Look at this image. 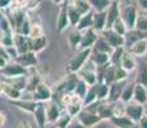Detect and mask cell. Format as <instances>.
Listing matches in <instances>:
<instances>
[{
    "label": "cell",
    "mask_w": 147,
    "mask_h": 128,
    "mask_svg": "<svg viewBox=\"0 0 147 128\" xmlns=\"http://www.w3.org/2000/svg\"><path fill=\"white\" fill-rule=\"evenodd\" d=\"M91 54H92V47L78 50L77 53H76V55L70 59L69 63L67 65L68 73H76V74H77L82 68L84 67V64L87 63V60L91 58Z\"/></svg>",
    "instance_id": "6da1fadb"
},
{
    "label": "cell",
    "mask_w": 147,
    "mask_h": 128,
    "mask_svg": "<svg viewBox=\"0 0 147 128\" xmlns=\"http://www.w3.org/2000/svg\"><path fill=\"white\" fill-rule=\"evenodd\" d=\"M1 73L8 78H16V77H21V76H28V68L23 67L19 63L14 62H8L7 65L4 68H1Z\"/></svg>",
    "instance_id": "7a4b0ae2"
},
{
    "label": "cell",
    "mask_w": 147,
    "mask_h": 128,
    "mask_svg": "<svg viewBox=\"0 0 147 128\" xmlns=\"http://www.w3.org/2000/svg\"><path fill=\"white\" fill-rule=\"evenodd\" d=\"M138 12L137 8L132 4H125L123 8L120 7V17L124 22H125L128 30H133L136 24V19H137Z\"/></svg>",
    "instance_id": "3957f363"
},
{
    "label": "cell",
    "mask_w": 147,
    "mask_h": 128,
    "mask_svg": "<svg viewBox=\"0 0 147 128\" xmlns=\"http://www.w3.org/2000/svg\"><path fill=\"white\" fill-rule=\"evenodd\" d=\"M100 33H101V36L109 42V45L113 47V49L125 46V37L119 35L118 32H115V31L111 30V28H105V30Z\"/></svg>",
    "instance_id": "277c9868"
},
{
    "label": "cell",
    "mask_w": 147,
    "mask_h": 128,
    "mask_svg": "<svg viewBox=\"0 0 147 128\" xmlns=\"http://www.w3.org/2000/svg\"><path fill=\"white\" fill-rule=\"evenodd\" d=\"M32 99L38 102H47L50 100H53V90L47 86L45 82L37 85L35 90L32 92Z\"/></svg>",
    "instance_id": "5b68a950"
},
{
    "label": "cell",
    "mask_w": 147,
    "mask_h": 128,
    "mask_svg": "<svg viewBox=\"0 0 147 128\" xmlns=\"http://www.w3.org/2000/svg\"><path fill=\"white\" fill-rule=\"evenodd\" d=\"M77 118H78V121H80L86 128L94 127V126H96L97 123H100V122L102 121V119H101V116L98 115L97 113L90 112V110L84 109V108L81 110V113L77 115Z\"/></svg>",
    "instance_id": "8992f818"
},
{
    "label": "cell",
    "mask_w": 147,
    "mask_h": 128,
    "mask_svg": "<svg viewBox=\"0 0 147 128\" xmlns=\"http://www.w3.org/2000/svg\"><path fill=\"white\" fill-rule=\"evenodd\" d=\"M97 39H98V32L94 27L84 30L83 32H82V40H81V44H80L78 50L80 49H88V47L95 46Z\"/></svg>",
    "instance_id": "52a82bcc"
},
{
    "label": "cell",
    "mask_w": 147,
    "mask_h": 128,
    "mask_svg": "<svg viewBox=\"0 0 147 128\" xmlns=\"http://www.w3.org/2000/svg\"><path fill=\"white\" fill-rule=\"evenodd\" d=\"M70 26L69 17H68V4H60V9L58 13V18H56V31L59 33L64 32L68 27Z\"/></svg>",
    "instance_id": "ba28073f"
},
{
    "label": "cell",
    "mask_w": 147,
    "mask_h": 128,
    "mask_svg": "<svg viewBox=\"0 0 147 128\" xmlns=\"http://www.w3.org/2000/svg\"><path fill=\"white\" fill-rule=\"evenodd\" d=\"M125 114L129 116L133 122L138 123L141 118L145 115V108L142 104H138V102H128L125 105Z\"/></svg>",
    "instance_id": "9c48e42d"
},
{
    "label": "cell",
    "mask_w": 147,
    "mask_h": 128,
    "mask_svg": "<svg viewBox=\"0 0 147 128\" xmlns=\"http://www.w3.org/2000/svg\"><path fill=\"white\" fill-rule=\"evenodd\" d=\"M120 4L121 3L113 1L106 9V28H111L113 23L120 17Z\"/></svg>",
    "instance_id": "30bf717a"
},
{
    "label": "cell",
    "mask_w": 147,
    "mask_h": 128,
    "mask_svg": "<svg viewBox=\"0 0 147 128\" xmlns=\"http://www.w3.org/2000/svg\"><path fill=\"white\" fill-rule=\"evenodd\" d=\"M31 39L30 36H24L21 33H14V46L19 54L31 51Z\"/></svg>",
    "instance_id": "8fae6325"
},
{
    "label": "cell",
    "mask_w": 147,
    "mask_h": 128,
    "mask_svg": "<svg viewBox=\"0 0 147 128\" xmlns=\"http://www.w3.org/2000/svg\"><path fill=\"white\" fill-rule=\"evenodd\" d=\"M119 65L123 67L128 73H131L137 68V59H136V56L129 50H124Z\"/></svg>",
    "instance_id": "7c38bea8"
},
{
    "label": "cell",
    "mask_w": 147,
    "mask_h": 128,
    "mask_svg": "<svg viewBox=\"0 0 147 128\" xmlns=\"http://www.w3.org/2000/svg\"><path fill=\"white\" fill-rule=\"evenodd\" d=\"M14 60L26 68H32L37 64V56H36V53H33V51H26V53L19 54Z\"/></svg>",
    "instance_id": "4fadbf2b"
},
{
    "label": "cell",
    "mask_w": 147,
    "mask_h": 128,
    "mask_svg": "<svg viewBox=\"0 0 147 128\" xmlns=\"http://www.w3.org/2000/svg\"><path fill=\"white\" fill-rule=\"evenodd\" d=\"M33 116L36 119V123L38 124L40 128H45L47 123V115H46V102H38L36 106Z\"/></svg>",
    "instance_id": "5bb4252c"
},
{
    "label": "cell",
    "mask_w": 147,
    "mask_h": 128,
    "mask_svg": "<svg viewBox=\"0 0 147 128\" xmlns=\"http://www.w3.org/2000/svg\"><path fill=\"white\" fill-rule=\"evenodd\" d=\"M111 122L113 126H115L117 128H132L134 127L136 122H133L131 118H129L127 114H121V115H115V116H111L109 119Z\"/></svg>",
    "instance_id": "9a60e30c"
},
{
    "label": "cell",
    "mask_w": 147,
    "mask_h": 128,
    "mask_svg": "<svg viewBox=\"0 0 147 128\" xmlns=\"http://www.w3.org/2000/svg\"><path fill=\"white\" fill-rule=\"evenodd\" d=\"M14 106H17L18 109L23 110V112H27V113H31V114H33V112H35L36 106H37L38 101L33 100V99H30V100H24V99H18V100H13L10 101Z\"/></svg>",
    "instance_id": "2e32d148"
},
{
    "label": "cell",
    "mask_w": 147,
    "mask_h": 128,
    "mask_svg": "<svg viewBox=\"0 0 147 128\" xmlns=\"http://www.w3.org/2000/svg\"><path fill=\"white\" fill-rule=\"evenodd\" d=\"M129 51L137 56H145L147 54V39H138L129 46Z\"/></svg>",
    "instance_id": "e0dca14e"
},
{
    "label": "cell",
    "mask_w": 147,
    "mask_h": 128,
    "mask_svg": "<svg viewBox=\"0 0 147 128\" xmlns=\"http://www.w3.org/2000/svg\"><path fill=\"white\" fill-rule=\"evenodd\" d=\"M124 87L121 86V82H114V83L109 85V95H107L106 100L113 104V102H117L120 100L121 92H123Z\"/></svg>",
    "instance_id": "ac0fdd59"
},
{
    "label": "cell",
    "mask_w": 147,
    "mask_h": 128,
    "mask_svg": "<svg viewBox=\"0 0 147 128\" xmlns=\"http://www.w3.org/2000/svg\"><path fill=\"white\" fill-rule=\"evenodd\" d=\"M61 114V110L59 108V105L55 101L50 100L46 102V115H47V122L55 123V121L59 118V115Z\"/></svg>",
    "instance_id": "d6986e66"
},
{
    "label": "cell",
    "mask_w": 147,
    "mask_h": 128,
    "mask_svg": "<svg viewBox=\"0 0 147 128\" xmlns=\"http://www.w3.org/2000/svg\"><path fill=\"white\" fill-rule=\"evenodd\" d=\"M3 93H4L10 101L22 99V91L16 89L10 82H4V83H3Z\"/></svg>",
    "instance_id": "ffe728a7"
},
{
    "label": "cell",
    "mask_w": 147,
    "mask_h": 128,
    "mask_svg": "<svg viewBox=\"0 0 147 128\" xmlns=\"http://www.w3.org/2000/svg\"><path fill=\"white\" fill-rule=\"evenodd\" d=\"M133 101L138 104L145 105L147 102V87L141 83L134 82V92H133Z\"/></svg>",
    "instance_id": "44dd1931"
},
{
    "label": "cell",
    "mask_w": 147,
    "mask_h": 128,
    "mask_svg": "<svg viewBox=\"0 0 147 128\" xmlns=\"http://www.w3.org/2000/svg\"><path fill=\"white\" fill-rule=\"evenodd\" d=\"M77 74H78L80 78L83 79L88 86H94V85L97 83V74H96V69L92 70V69H83V68H82Z\"/></svg>",
    "instance_id": "7402d4cb"
},
{
    "label": "cell",
    "mask_w": 147,
    "mask_h": 128,
    "mask_svg": "<svg viewBox=\"0 0 147 128\" xmlns=\"http://www.w3.org/2000/svg\"><path fill=\"white\" fill-rule=\"evenodd\" d=\"M92 27L98 33L106 28V12H95L94 13V26Z\"/></svg>",
    "instance_id": "603a6c76"
},
{
    "label": "cell",
    "mask_w": 147,
    "mask_h": 128,
    "mask_svg": "<svg viewBox=\"0 0 147 128\" xmlns=\"http://www.w3.org/2000/svg\"><path fill=\"white\" fill-rule=\"evenodd\" d=\"M110 55L109 53H104V51H97L94 50V53L91 54V60L94 62L96 65H105L110 63Z\"/></svg>",
    "instance_id": "cb8c5ba5"
},
{
    "label": "cell",
    "mask_w": 147,
    "mask_h": 128,
    "mask_svg": "<svg viewBox=\"0 0 147 128\" xmlns=\"http://www.w3.org/2000/svg\"><path fill=\"white\" fill-rule=\"evenodd\" d=\"M94 13L95 12H90L87 14H83L81 18V21L78 22V24L76 26V28H77L78 31H82L83 32L84 30H87V28H91L92 26H94Z\"/></svg>",
    "instance_id": "d4e9b609"
},
{
    "label": "cell",
    "mask_w": 147,
    "mask_h": 128,
    "mask_svg": "<svg viewBox=\"0 0 147 128\" xmlns=\"http://www.w3.org/2000/svg\"><path fill=\"white\" fill-rule=\"evenodd\" d=\"M46 46H47V37L45 35L31 40V51H33L36 54L42 51Z\"/></svg>",
    "instance_id": "484cf974"
},
{
    "label": "cell",
    "mask_w": 147,
    "mask_h": 128,
    "mask_svg": "<svg viewBox=\"0 0 147 128\" xmlns=\"http://www.w3.org/2000/svg\"><path fill=\"white\" fill-rule=\"evenodd\" d=\"M136 83H141L147 87V62L140 64L138 72L136 74Z\"/></svg>",
    "instance_id": "4316f807"
},
{
    "label": "cell",
    "mask_w": 147,
    "mask_h": 128,
    "mask_svg": "<svg viewBox=\"0 0 147 128\" xmlns=\"http://www.w3.org/2000/svg\"><path fill=\"white\" fill-rule=\"evenodd\" d=\"M94 12H106L113 0H88Z\"/></svg>",
    "instance_id": "83f0119b"
},
{
    "label": "cell",
    "mask_w": 147,
    "mask_h": 128,
    "mask_svg": "<svg viewBox=\"0 0 147 128\" xmlns=\"http://www.w3.org/2000/svg\"><path fill=\"white\" fill-rule=\"evenodd\" d=\"M88 87H90L88 85H87L82 78L78 77V81H77V83H76V87H74V90H73V93H76L78 98L83 100L84 96H86V93H87V91H88Z\"/></svg>",
    "instance_id": "f1b7e54d"
},
{
    "label": "cell",
    "mask_w": 147,
    "mask_h": 128,
    "mask_svg": "<svg viewBox=\"0 0 147 128\" xmlns=\"http://www.w3.org/2000/svg\"><path fill=\"white\" fill-rule=\"evenodd\" d=\"M68 17H69V22H70V26L76 27L78 24V22L81 21L82 18V14L78 12L77 9L74 8L73 4H68Z\"/></svg>",
    "instance_id": "f546056e"
},
{
    "label": "cell",
    "mask_w": 147,
    "mask_h": 128,
    "mask_svg": "<svg viewBox=\"0 0 147 128\" xmlns=\"http://www.w3.org/2000/svg\"><path fill=\"white\" fill-rule=\"evenodd\" d=\"M72 4L74 5V8L82 14V16L90 13L92 10V7H91L88 0H73Z\"/></svg>",
    "instance_id": "4dcf8cb0"
},
{
    "label": "cell",
    "mask_w": 147,
    "mask_h": 128,
    "mask_svg": "<svg viewBox=\"0 0 147 128\" xmlns=\"http://www.w3.org/2000/svg\"><path fill=\"white\" fill-rule=\"evenodd\" d=\"M133 92H134V83H128L127 86H124L123 92L120 96V101L124 104H128L133 100Z\"/></svg>",
    "instance_id": "1f68e13d"
},
{
    "label": "cell",
    "mask_w": 147,
    "mask_h": 128,
    "mask_svg": "<svg viewBox=\"0 0 147 128\" xmlns=\"http://www.w3.org/2000/svg\"><path fill=\"white\" fill-rule=\"evenodd\" d=\"M81 40H82V31H78L77 28H76L74 31H72V32L69 33V36H68V41H69V44H70V46H72L73 50L80 47Z\"/></svg>",
    "instance_id": "d6a6232c"
},
{
    "label": "cell",
    "mask_w": 147,
    "mask_h": 128,
    "mask_svg": "<svg viewBox=\"0 0 147 128\" xmlns=\"http://www.w3.org/2000/svg\"><path fill=\"white\" fill-rule=\"evenodd\" d=\"M72 121H73V116L65 110V112H61L59 118L55 121V126L56 128H67Z\"/></svg>",
    "instance_id": "836d02e7"
},
{
    "label": "cell",
    "mask_w": 147,
    "mask_h": 128,
    "mask_svg": "<svg viewBox=\"0 0 147 128\" xmlns=\"http://www.w3.org/2000/svg\"><path fill=\"white\" fill-rule=\"evenodd\" d=\"M97 101V91H96V86H90L88 91H87L86 96L83 99V108L87 106V105H91L92 102Z\"/></svg>",
    "instance_id": "e575fe53"
},
{
    "label": "cell",
    "mask_w": 147,
    "mask_h": 128,
    "mask_svg": "<svg viewBox=\"0 0 147 128\" xmlns=\"http://www.w3.org/2000/svg\"><path fill=\"white\" fill-rule=\"evenodd\" d=\"M95 86L97 91V100H106L109 95V85L105 82H97Z\"/></svg>",
    "instance_id": "d590c367"
},
{
    "label": "cell",
    "mask_w": 147,
    "mask_h": 128,
    "mask_svg": "<svg viewBox=\"0 0 147 128\" xmlns=\"http://www.w3.org/2000/svg\"><path fill=\"white\" fill-rule=\"evenodd\" d=\"M134 30H137L138 32L147 33V16H145V14H140V13H138L137 19H136Z\"/></svg>",
    "instance_id": "8d00e7d4"
},
{
    "label": "cell",
    "mask_w": 147,
    "mask_h": 128,
    "mask_svg": "<svg viewBox=\"0 0 147 128\" xmlns=\"http://www.w3.org/2000/svg\"><path fill=\"white\" fill-rule=\"evenodd\" d=\"M31 27H32V23H31L28 16H26V18L22 21V23L19 24V27L14 31V33H21V35H24V36H30Z\"/></svg>",
    "instance_id": "74e56055"
},
{
    "label": "cell",
    "mask_w": 147,
    "mask_h": 128,
    "mask_svg": "<svg viewBox=\"0 0 147 128\" xmlns=\"http://www.w3.org/2000/svg\"><path fill=\"white\" fill-rule=\"evenodd\" d=\"M111 30H114L115 32H118V33H119V35H121V36H125L127 32L129 31L128 27H127V24H125V22L121 19V17H119V18H118L117 21L113 23Z\"/></svg>",
    "instance_id": "f35d334b"
},
{
    "label": "cell",
    "mask_w": 147,
    "mask_h": 128,
    "mask_svg": "<svg viewBox=\"0 0 147 128\" xmlns=\"http://www.w3.org/2000/svg\"><path fill=\"white\" fill-rule=\"evenodd\" d=\"M95 50H97V51H104V53L111 54L114 49H113V47L109 45V42H107L106 40L102 37V36H101V37H98L97 41H96V44H95Z\"/></svg>",
    "instance_id": "ab89813d"
},
{
    "label": "cell",
    "mask_w": 147,
    "mask_h": 128,
    "mask_svg": "<svg viewBox=\"0 0 147 128\" xmlns=\"http://www.w3.org/2000/svg\"><path fill=\"white\" fill-rule=\"evenodd\" d=\"M41 78L40 76L37 74V73H35V74H31V76H27V91H31V92H33V90L37 87L38 83H41Z\"/></svg>",
    "instance_id": "60d3db41"
},
{
    "label": "cell",
    "mask_w": 147,
    "mask_h": 128,
    "mask_svg": "<svg viewBox=\"0 0 147 128\" xmlns=\"http://www.w3.org/2000/svg\"><path fill=\"white\" fill-rule=\"evenodd\" d=\"M10 83L13 85L16 89L21 90L23 92L27 89V76H21V77H16V78H10Z\"/></svg>",
    "instance_id": "b9f144b4"
},
{
    "label": "cell",
    "mask_w": 147,
    "mask_h": 128,
    "mask_svg": "<svg viewBox=\"0 0 147 128\" xmlns=\"http://www.w3.org/2000/svg\"><path fill=\"white\" fill-rule=\"evenodd\" d=\"M128 77V72L124 69L123 67H120L119 64L115 65V70H114V78L115 82H123L124 79Z\"/></svg>",
    "instance_id": "7bdbcfd3"
},
{
    "label": "cell",
    "mask_w": 147,
    "mask_h": 128,
    "mask_svg": "<svg viewBox=\"0 0 147 128\" xmlns=\"http://www.w3.org/2000/svg\"><path fill=\"white\" fill-rule=\"evenodd\" d=\"M124 47H117V49L113 50L111 55H110V63L114 64V65H118L120 63V59H121V55L124 53Z\"/></svg>",
    "instance_id": "ee69618b"
},
{
    "label": "cell",
    "mask_w": 147,
    "mask_h": 128,
    "mask_svg": "<svg viewBox=\"0 0 147 128\" xmlns=\"http://www.w3.org/2000/svg\"><path fill=\"white\" fill-rule=\"evenodd\" d=\"M40 36H44V30H42L41 24L32 23V27H31L30 31V37L35 39V37H40Z\"/></svg>",
    "instance_id": "f6af8a7d"
},
{
    "label": "cell",
    "mask_w": 147,
    "mask_h": 128,
    "mask_svg": "<svg viewBox=\"0 0 147 128\" xmlns=\"http://www.w3.org/2000/svg\"><path fill=\"white\" fill-rule=\"evenodd\" d=\"M0 56H3V58L10 60V56H9V54H8V51H7V47H5L1 42H0Z\"/></svg>",
    "instance_id": "bcb514c9"
},
{
    "label": "cell",
    "mask_w": 147,
    "mask_h": 128,
    "mask_svg": "<svg viewBox=\"0 0 147 128\" xmlns=\"http://www.w3.org/2000/svg\"><path fill=\"white\" fill-rule=\"evenodd\" d=\"M138 128H147V114H145L137 123Z\"/></svg>",
    "instance_id": "7dc6e473"
},
{
    "label": "cell",
    "mask_w": 147,
    "mask_h": 128,
    "mask_svg": "<svg viewBox=\"0 0 147 128\" xmlns=\"http://www.w3.org/2000/svg\"><path fill=\"white\" fill-rule=\"evenodd\" d=\"M67 128H86V127H84L80 121H72Z\"/></svg>",
    "instance_id": "c3c4849f"
},
{
    "label": "cell",
    "mask_w": 147,
    "mask_h": 128,
    "mask_svg": "<svg viewBox=\"0 0 147 128\" xmlns=\"http://www.w3.org/2000/svg\"><path fill=\"white\" fill-rule=\"evenodd\" d=\"M5 122H7V114L3 112H0V128L5 124Z\"/></svg>",
    "instance_id": "681fc988"
},
{
    "label": "cell",
    "mask_w": 147,
    "mask_h": 128,
    "mask_svg": "<svg viewBox=\"0 0 147 128\" xmlns=\"http://www.w3.org/2000/svg\"><path fill=\"white\" fill-rule=\"evenodd\" d=\"M138 4L143 10H147V0H138Z\"/></svg>",
    "instance_id": "f907efd6"
},
{
    "label": "cell",
    "mask_w": 147,
    "mask_h": 128,
    "mask_svg": "<svg viewBox=\"0 0 147 128\" xmlns=\"http://www.w3.org/2000/svg\"><path fill=\"white\" fill-rule=\"evenodd\" d=\"M17 128H32V127H31V124L28 122H21Z\"/></svg>",
    "instance_id": "816d5d0a"
},
{
    "label": "cell",
    "mask_w": 147,
    "mask_h": 128,
    "mask_svg": "<svg viewBox=\"0 0 147 128\" xmlns=\"http://www.w3.org/2000/svg\"><path fill=\"white\" fill-rule=\"evenodd\" d=\"M8 59H5V58H3V56H0V69H1V68H4L5 65H7V63H8Z\"/></svg>",
    "instance_id": "f5cc1de1"
},
{
    "label": "cell",
    "mask_w": 147,
    "mask_h": 128,
    "mask_svg": "<svg viewBox=\"0 0 147 128\" xmlns=\"http://www.w3.org/2000/svg\"><path fill=\"white\" fill-rule=\"evenodd\" d=\"M53 3H55V4H64V3H67V0H51Z\"/></svg>",
    "instance_id": "db71d44e"
},
{
    "label": "cell",
    "mask_w": 147,
    "mask_h": 128,
    "mask_svg": "<svg viewBox=\"0 0 147 128\" xmlns=\"http://www.w3.org/2000/svg\"><path fill=\"white\" fill-rule=\"evenodd\" d=\"M3 83H4V82H0V95L3 93Z\"/></svg>",
    "instance_id": "11a10c76"
},
{
    "label": "cell",
    "mask_w": 147,
    "mask_h": 128,
    "mask_svg": "<svg viewBox=\"0 0 147 128\" xmlns=\"http://www.w3.org/2000/svg\"><path fill=\"white\" fill-rule=\"evenodd\" d=\"M113 1H118V3H125V0H113Z\"/></svg>",
    "instance_id": "9f6ffc18"
},
{
    "label": "cell",
    "mask_w": 147,
    "mask_h": 128,
    "mask_svg": "<svg viewBox=\"0 0 147 128\" xmlns=\"http://www.w3.org/2000/svg\"><path fill=\"white\" fill-rule=\"evenodd\" d=\"M128 1H131V0H125V3H128Z\"/></svg>",
    "instance_id": "6f0895ef"
},
{
    "label": "cell",
    "mask_w": 147,
    "mask_h": 128,
    "mask_svg": "<svg viewBox=\"0 0 147 128\" xmlns=\"http://www.w3.org/2000/svg\"><path fill=\"white\" fill-rule=\"evenodd\" d=\"M132 128H138V126H137V127H136V126H134V127H132Z\"/></svg>",
    "instance_id": "680465c9"
},
{
    "label": "cell",
    "mask_w": 147,
    "mask_h": 128,
    "mask_svg": "<svg viewBox=\"0 0 147 128\" xmlns=\"http://www.w3.org/2000/svg\"><path fill=\"white\" fill-rule=\"evenodd\" d=\"M0 12H1V8H0Z\"/></svg>",
    "instance_id": "91938a15"
},
{
    "label": "cell",
    "mask_w": 147,
    "mask_h": 128,
    "mask_svg": "<svg viewBox=\"0 0 147 128\" xmlns=\"http://www.w3.org/2000/svg\"><path fill=\"white\" fill-rule=\"evenodd\" d=\"M146 62H147V60H146Z\"/></svg>",
    "instance_id": "94428289"
}]
</instances>
